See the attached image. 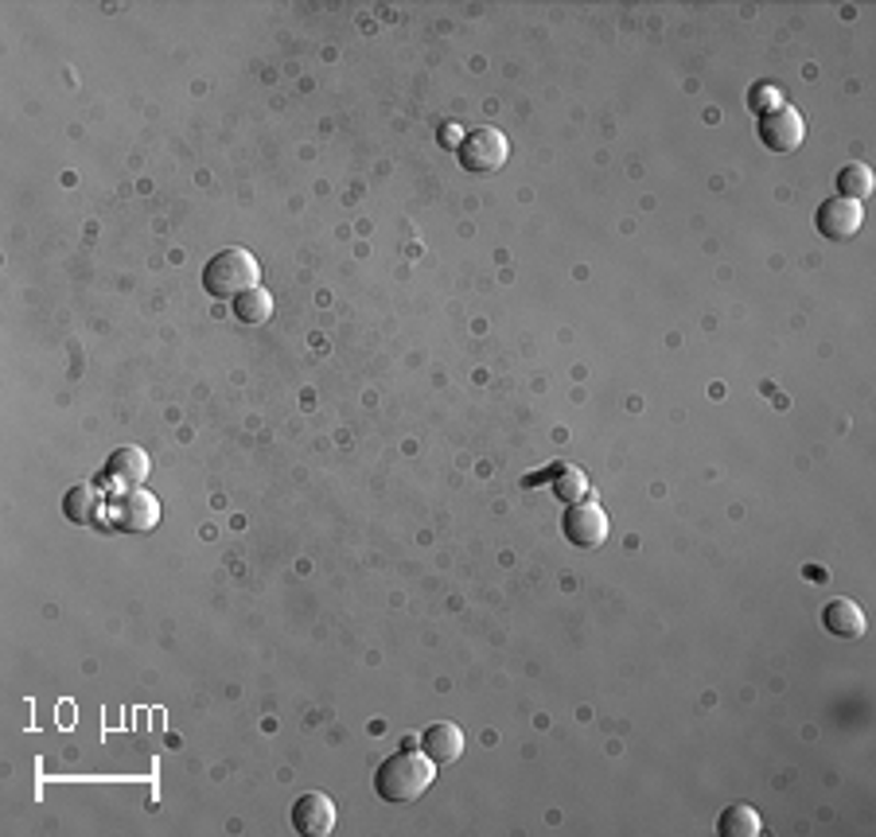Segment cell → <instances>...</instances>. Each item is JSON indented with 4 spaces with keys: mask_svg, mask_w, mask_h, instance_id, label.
<instances>
[{
    "mask_svg": "<svg viewBox=\"0 0 876 837\" xmlns=\"http://www.w3.org/2000/svg\"><path fill=\"white\" fill-rule=\"evenodd\" d=\"M437 779V763L429 760V752H417V748H402L397 756H390L386 763L374 775V791L386 803H413L422 799L425 791Z\"/></svg>",
    "mask_w": 876,
    "mask_h": 837,
    "instance_id": "obj_1",
    "label": "cell"
},
{
    "mask_svg": "<svg viewBox=\"0 0 876 837\" xmlns=\"http://www.w3.org/2000/svg\"><path fill=\"white\" fill-rule=\"evenodd\" d=\"M261 284V266L258 257L242 246H231L223 254H215L203 266V289L218 300H238L242 292L258 289Z\"/></svg>",
    "mask_w": 876,
    "mask_h": 837,
    "instance_id": "obj_2",
    "label": "cell"
},
{
    "mask_svg": "<svg viewBox=\"0 0 876 837\" xmlns=\"http://www.w3.org/2000/svg\"><path fill=\"white\" fill-rule=\"evenodd\" d=\"M456 153H460V164H464L472 176H495V171H503V164H507L510 141L503 137L498 129H472V133L456 145Z\"/></svg>",
    "mask_w": 876,
    "mask_h": 837,
    "instance_id": "obj_3",
    "label": "cell"
},
{
    "mask_svg": "<svg viewBox=\"0 0 876 837\" xmlns=\"http://www.w3.org/2000/svg\"><path fill=\"white\" fill-rule=\"evenodd\" d=\"M110 514H113V526H117V531L148 534L160 526V499L145 488H125V491H117Z\"/></svg>",
    "mask_w": 876,
    "mask_h": 837,
    "instance_id": "obj_4",
    "label": "cell"
},
{
    "mask_svg": "<svg viewBox=\"0 0 876 837\" xmlns=\"http://www.w3.org/2000/svg\"><path fill=\"white\" fill-rule=\"evenodd\" d=\"M760 141L772 153H795L807 141V121H802V113L795 105L779 102L772 110H764V118H760Z\"/></svg>",
    "mask_w": 876,
    "mask_h": 837,
    "instance_id": "obj_5",
    "label": "cell"
},
{
    "mask_svg": "<svg viewBox=\"0 0 876 837\" xmlns=\"http://www.w3.org/2000/svg\"><path fill=\"white\" fill-rule=\"evenodd\" d=\"M861 223H865V207L842 196L826 199L815 211V231L822 234L826 242H850L853 234L861 231Z\"/></svg>",
    "mask_w": 876,
    "mask_h": 837,
    "instance_id": "obj_6",
    "label": "cell"
},
{
    "mask_svg": "<svg viewBox=\"0 0 876 837\" xmlns=\"http://www.w3.org/2000/svg\"><path fill=\"white\" fill-rule=\"evenodd\" d=\"M608 514H604L600 503H576L573 511L565 514V538L573 542L576 549H596L608 542Z\"/></svg>",
    "mask_w": 876,
    "mask_h": 837,
    "instance_id": "obj_7",
    "label": "cell"
},
{
    "mask_svg": "<svg viewBox=\"0 0 876 837\" xmlns=\"http://www.w3.org/2000/svg\"><path fill=\"white\" fill-rule=\"evenodd\" d=\"M336 803L324 795V791H308V795L296 799L292 806V829L304 837H327L336 829Z\"/></svg>",
    "mask_w": 876,
    "mask_h": 837,
    "instance_id": "obj_8",
    "label": "cell"
},
{
    "mask_svg": "<svg viewBox=\"0 0 876 837\" xmlns=\"http://www.w3.org/2000/svg\"><path fill=\"white\" fill-rule=\"evenodd\" d=\"M148 471H153V460H148V453H145V448H137V445L117 448V453L110 456V464H105V476H110L121 491L141 488V483L148 479Z\"/></svg>",
    "mask_w": 876,
    "mask_h": 837,
    "instance_id": "obj_9",
    "label": "cell"
},
{
    "mask_svg": "<svg viewBox=\"0 0 876 837\" xmlns=\"http://www.w3.org/2000/svg\"><path fill=\"white\" fill-rule=\"evenodd\" d=\"M422 744L437 768L440 763H456L460 756H464V733H460V725H452V721H437V725H429L422 736Z\"/></svg>",
    "mask_w": 876,
    "mask_h": 837,
    "instance_id": "obj_10",
    "label": "cell"
},
{
    "mask_svg": "<svg viewBox=\"0 0 876 837\" xmlns=\"http://www.w3.org/2000/svg\"><path fill=\"white\" fill-rule=\"evenodd\" d=\"M822 624H826V632L838 635V639H861V635H865V612H861L853 600L838 596L822 607Z\"/></svg>",
    "mask_w": 876,
    "mask_h": 837,
    "instance_id": "obj_11",
    "label": "cell"
},
{
    "mask_svg": "<svg viewBox=\"0 0 876 837\" xmlns=\"http://www.w3.org/2000/svg\"><path fill=\"white\" fill-rule=\"evenodd\" d=\"M98 511H102V491L94 483H75L63 499V514L70 522H94Z\"/></svg>",
    "mask_w": 876,
    "mask_h": 837,
    "instance_id": "obj_12",
    "label": "cell"
},
{
    "mask_svg": "<svg viewBox=\"0 0 876 837\" xmlns=\"http://www.w3.org/2000/svg\"><path fill=\"white\" fill-rule=\"evenodd\" d=\"M760 829H764V822H760V814L748 803L729 806V811H721V818H717V834L721 837H760Z\"/></svg>",
    "mask_w": 876,
    "mask_h": 837,
    "instance_id": "obj_13",
    "label": "cell"
},
{
    "mask_svg": "<svg viewBox=\"0 0 876 837\" xmlns=\"http://www.w3.org/2000/svg\"><path fill=\"white\" fill-rule=\"evenodd\" d=\"M588 491H593V483H588V476H584L576 464H558V468H553V495H558L561 503H584Z\"/></svg>",
    "mask_w": 876,
    "mask_h": 837,
    "instance_id": "obj_14",
    "label": "cell"
},
{
    "mask_svg": "<svg viewBox=\"0 0 876 837\" xmlns=\"http://www.w3.org/2000/svg\"><path fill=\"white\" fill-rule=\"evenodd\" d=\"M234 316H238L242 324H249V327L269 324V316H273V292H266L261 284H258V289L242 292V297L234 300Z\"/></svg>",
    "mask_w": 876,
    "mask_h": 837,
    "instance_id": "obj_15",
    "label": "cell"
},
{
    "mask_svg": "<svg viewBox=\"0 0 876 837\" xmlns=\"http://www.w3.org/2000/svg\"><path fill=\"white\" fill-rule=\"evenodd\" d=\"M838 196L853 199V203L873 196V168H868V164H845V168L838 171Z\"/></svg>",
    "mask_w": 876,
    "mask_h": 837,
    "instance_id": "obj_16",
    "label": "cell"
},
{
    "mask_svg": "<svg viewBox=\"0 0 876 837\" xmlns=\"http://www.w3.org/2000/svg\"><path fill=\"white\" fill-rule=\"evenodd\" d=\"M807 577H810V581H826V569H818V565H810V569H807Z\"/></svg>",
    "mask_w": 876,
    "mask_h": 837,
    "instance_id": "obj_17",
    "label": "cell"
}]
</instances>
